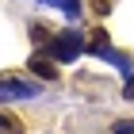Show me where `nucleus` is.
I'll return each mask as SVG.
<instances>
[{
	"label": "nucleus",
	"mask_w": 134,
	"mask_h": 134,
	"mask_svg": "<svg viewBox=\"0 0 134 134\" xmlns=\"http://www.w3.org/2000/svg\"><path fill=\"white\" fill-rule=\"evenodd\" d=\"M88 46H92V50H88V54H103V58H107V35H103V31H96Z\"/></svg>",
	"instance_id": "obj_4"
},
{
	"label": "nucleus",
	"mask_w": 134,
	"mask_h": 134,
	"mask_svg": "<svg viewBox=\"0 0 134 134\" xmlns=\"http://www.w3.org/2000/svg\"><path fill=\"white\" fill-rule=\"evenodd\" d=\"M84 46H88V42H84L81 31H62V35L50 38V58L54 62H77Z\"/></svg>",
	"instance_id": "obj_1"
},
{
	"label": "nucleus",
	"mask_w": 134,
	"mask_h": 134,
	"mask_svg": "<svg viewBox=\"0 0 134 134\" xmlns=\"http://www.w3.org/2000/svg\"><path fill=\"white\" fill-rule=\"evenodd\" d=\"M123 96H126V100H134V77H130V81H126V88H123Z\"/></svg>",
	"instance_id": "obj_6"
},
{
	"label": "nucleus",
	"mask_w": 134,
	"mask_h": 134,
	"mask_svg": "<svg viewBox=\"0 0 134 134\" xmlns=\"http://www.w3.org/2000/svg\"><path fill=\"white\" fill-rule=\"evenodd\" d=\"M0 96L4 100H27V96H38V84H23V81H4L0 84Z\"/></svg>",
	"instance_id": "obj_2"
},
{
	"label": "nucleus",
	"mask_w": 134,
	"mask_h": 134,
	"mask_svg": "<svg viewBox=\"0 0 134 134\" xmlns=\"http://www.w3.org/2000/svg\"><path fill=\"white\" fill-rule=\"evenodd\" d=\"M27 65H31V73H38L42 81H58V65H50L46 58H31Z\"/></svg>",
	"instance_id": "obj_3"
},
{
	"label": "nucleus",
	"mask_w": 134,
	"mask_h": 134,
	"mask_svg": "<svg viewBox=\"0 0 134 134\" xmlns=\"http://www.w3.org/2000/svg\"><path fill=\"white\" fill-rule=\"evenodd\" d=\"M111 130H115V134H134V119H119Z\"/></svg>",
	"instance_id": "obj_5"
}]
</instances>
